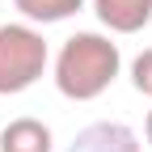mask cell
I'll return each mask as SVG.
<instances>
[{"instance_id": "cell-4", "label": "cell", "mask_w": 152, "mask_h": 152, "mask_svg": "<svg viewBox=\"0 0 152 152\" xmlns=\"http://www.w3.org/2000/svg\"><path fill=\"white\" fill-rule=\"evenodd\" d=\"M93 9L114 34H140L152 21V0H93Z\"/></svg>"}, {"instance_id": "cell-6", "label": "cell", "mask_w": 152, "mask_h": 152, "mask_svg": "<svg viewBox=\"0 0 152 152\" xmlns=\"http://www.w3.org/2000/svg\"><path fill=\"white\" fill-rule=\"evenodd\" d=\"M13 4L21 9V17L51 26V21H68L72 13H80V4H85V0H13Z\"/></svg>"}, {"instance_id": "cell-2", "label": "cell", "mask_w": 152, "mask_h": 152, "mask_svg": "<svg viewBox=\"0 0 152 152\" xmlns=\"http://www.w3.org/2000/svg\"><path fill=\"white\" fill-rule=\"evenodd\" d=\"M47 72V42L30 26H0V97L26 93Z\"/></svg>"}, {"instance_id": "cell-1", "label": "cell", "mask_w": 152, "mask_h": 152, "mask_svg": "<svg viewBox=\"0 0 152 152\" xmlns=\"http://www.w3.org/2000/svg\"><path fill=\"white\" fill-rule=\"evenodd\" d=\"M123 68L118 47L102 34H72L59 59H55V85L72 102H93L114 85V76Z\"/></svg>"}, {"instance_id": "cell-5", "label": "cell", "mask_w": 152, "mask_h": 152, "mask_svg": "<svg viewBox=\"0 0 152 152\" xmlns=\"http://www.w3.org/2000/svg\"><path fill=\"white\" fill-rule=\"evenodd\" d=\"M0 152H51V131L38 118H13L0 131Z\"/></svg>"}, {"instance_id": "cell-8", "label": "cell", "mask_w": 152, "mask_h": 152, "mask_svg": "<svg viewBox=\"0 0 152 152\" xmlns=\"http://www.w3.org/2000/svg\"><path fill=\"white\" fill-rule=\"evenodd\" d=\"M144 135H148V144H152V110H148V123H144Z\"/></svg>"}, {"instance_id": "cell-3", "label": "cell", "mask_w": 152, "mask_h": 152, "mask_svg": "<svg viewBox=\"0 0 152 152\" xmlns=\"http://www.w3.org/2000/svg\"><path fill=\"white\" fill-rule=\"evenodd\" d=\"M68 152H140V140L123 123H93L76 135V144Z\"/></svg>"}, {"instance_id": "cell-7", "label": "cell", "mask_w": 152, "mask_h": 152, "mask_svg": "<svg viewBox=\"0 0 152 152\" xmlns=\"http://www.w3.org/2000/svg\"><path fill=\"white\" fill-rule=\"evenodd\" d=\"M131 85H135L144 97H152V47L140 55L135 64H131Z\"/></svg>"}]
</instances>
